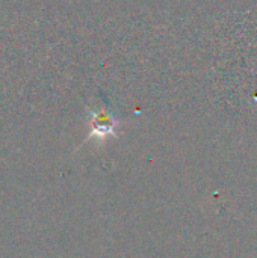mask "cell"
I'll use <instances>...</instances> for the list:
<instances>
[{
	"label": "cell",
	"instance_id": "obj_1",
	"mask_svg": "<svg viewBox=\"0 0 257 258\" xmlns=\"http://www.w3.org/2000/svg\"><path fill=\"white\" fill-rule=\"evenodd\" d=\"M115 127H117V119L112 115H95L94 122H92V136L98 138H108L115 135Z\"/></svg>",
	"mask_w": 257,
	"mask_h": 258
}]
</instances>
